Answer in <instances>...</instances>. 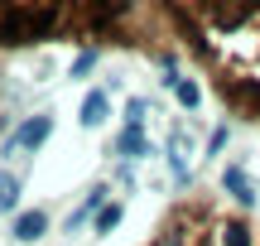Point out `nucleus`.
<instances>
[{
    "label": "nucleus",
    "mask_w": 260,
    "mask_h": 246,
    "mask_svg": "<svg viewBox=\"0 0 260 246\" xmlns=\"http://www.w3.org/2000/svg\"><path fill=\"white\" fill-rule=\"evenodd\" d=\"M48 135H53V116H29V121H19V131L5 140V155L10 150H39Z\"/></svg>",
    "instance_id": "7ed1b4c3"
},
{
    "label": "nucleus",
    "mask_w": 260,
    "mask_h": 246,
    "mask_svg": "<svg viewBox=\"0 0 260 246\" xmlns=\"http://www.w3.org/2000/svg\"><path fill=\"white\" fill-rule=\"evenodd\" d=\"M116 222H121V203H111V208H102V212H96V232H111Z\"/></svg>",
    "instance_id": "6e6552de"
},
{
    "label": "nucleus",
    "mask_w": 260,
    "mask_h": 246,
    "mask_svg": "<svg viewBox=\"0 0 260 246\" xmlns=\"http://www.w3.org/2000/svg\"><path fill=\"white\" fill-rule=\"evenodd\" d=\"M106 121V92H92L82 102V126H102Z\"/></svg>",
    "instance_id": "423d86ee"
},
{
    "label": "nucleus",
    "mask_w": 260,
    "mask_h": 246,
    "mask_svg": "<svg viewBox=\"0 0 260 246\" xmlns=\"http://www.w3.org/2000/svg\"><path fill=\"white\" fill-rule=\"evenodd\" d=\"M15 203H19V179L0 169V212H15Z\"/></svg>",
    "instance_id": "0eeeda50"
},
{
    "label": "nucleus",
    "mask_w": 260,
    "mask_h": 246,
    "mask_svg": "<svg viewBox=\"0 0 260 246\" xmlns=\"http://www.w3.org/2000/svg\"><path fill=\"white\" fill-rule=\"evenodd\" d=\"M145 246H260V212L212 189H188L159 212Z\"/></svg>",
    "instance_id": "f03ea898"
},
{
    "label": "nucleus",
    "mask_w": 260,
    "mask_h": 246,
    "mask_svg": "<svg viewBox=\"0 0 260 246\" xmlns=\"http://www.w3.org/2000/svg\"><path fill=\"white\" fill-rule=\"evenodd\" d=\"M169 44L236 121L260 131V5H159Z\"/></svg>",
    "instance_id": "f257e3e1"
},
{
    "label": "nucleus",
    "mask_w": 260,
    "mask_h": 246,
    "mask_svg": "<svg viewBox=\"0 0 260 246\" xmlns=\"http://www.w3.org/2000/svg\"><path fill=\"white\" fill-rule=\"evenodd\" d=\"M164 82L178 92V102H183V106H198V102H203V87H198L193 77H164Z\"/></svg>",
    "instance_id": "39448f33"
},
{
    "label": "nucleus",
    "mask_w": 260,
    "mask_h": 246,
    "mask_svg": "<svg viewBox=\"0 0 260 246\" xmlns=\"http://www.w3.org/2000/svg\"><path fill=\"white\" fill-rule=\"evenodd\" d=\"M44 232H48V218H44V212H19V218H15V241H39V237H44Z\"/></svg>",
    "instance_id": "20e7f679"
},
{
    "label": "nucleus",
    "mask_w": 260,
    "mask_h": 246,
    "mask_svg": "<svg viewBox=\"0 0 260 246\" xmlns=\"http://www.w3.org/2000/svg\"><path fill=\"white\" fill-rule=\"evenodd\" d=\"M116 150H121V155H140V150H145V140H140V131H125L121 140H116Z\"/></svg>",
    "instance_id": "1a4fd4ad"
}]
</instances>
